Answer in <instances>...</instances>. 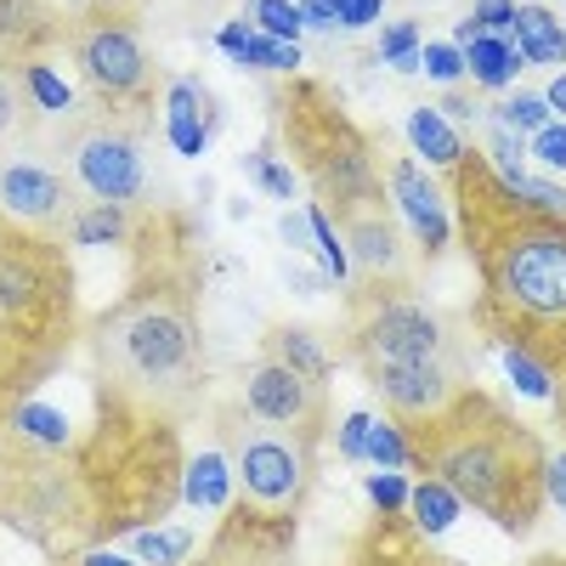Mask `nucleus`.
<instances>
[{"instance_id":"obj_28","label":"nucleus","mask_w":566,"mask_h":566,"mask_svg":"<svg viewBox=\"0 0 566 566\" xmlns=\"http://www.w3.org/2000/svg\"><path fill=\"white\" fill-rule=\"evenodd\" d=\"M29 136V97H23V69L0 63V142Z\"/></svg>"},{"instance_id":"obj_27","label":"nucleus","mask_w":566,"mask_h":566,"mask_svg":"<svg viewBox=\"0 0 566 566\" xmlns=\"http://www.w3.org/2000/svg\"><path fill=\"white\" fill-rule=\"evenodd\" d=\"M244 176L261 187L266 199H295V165H283L272 148H255V154H244Z\"/></svg>"},{"instance_id":"obj_47","label":"nucleus","mask_w":566,"mask_h":566,"mask_svg":"<svg viewBox=\"0 0 566 566\" xmlns=\"http://www.w3.org/2000/svg\"><path fill=\"white\" fill-rule=\"evenodd\" d=\"M74 566H136L130 555H108V549H91V555H74Z\"/></svg>"},{"instance_id":"obj_15","label":"nucleus","mask_w":566,"mask_h":566,"mask_svg":"<svg viewBox=\"0 0 566 566\" xmlns=\"http://www.w3.org/2000/svg\"><path fill=\"white\" fill-rule=\"evenodd\" d=\"M165 119H170L176 154H181V159H199L205 142H210V130L221 125V108H216V97H210L199 80H170V85H165Z\"/></svg>"},{"instance_id":"obj_37","label":"nucleus","mask_w":566,"mask_h":566,"mask_svg":"<svg viewBox=\"0 0 566 566\" xmlns=\"http://www.w3.org/2000/svg\"><path fill=\"white\" fill-rule=\"evenodd\" d=\"M476 29L482 34H510V23H515V0H476Z\"/></svg>"},{"instance_id":"obj_6","label":"nucleus","mask_w":566,"mask_h":566,"mask_svg":"<svg viewBox=\"0 0 566 566\" xmlns=\"http://www.w3.org/2000/svg\"><path fill=\"white\" fill-rule=\"evenodd\" d=\"M63 45L80 63V74H85L103 114L154 125V103H165V74L148 52V40H142L136 18H125L108 0L80 7L74 18H63Z\"/></svg>"},{"instance_id":"obj_10","label":"nucleus","mask_w":566,"mask_h":566,"mask_svg":"<svg viewBox=\"0 0 566 566\" xmlns=\"http://www.w3.org/2000/svg\"><path fill=\"white\" fill-rule=\"evenodd\" d=\"M239 408L261 424H283V431H312L323 437L328 431V391L306 386L295 368H283L272 357H255V368L244 374V386H239Z\"/></svg>"},{"instance_id":"obj_19","label":"nucleus","mask_w":566,"mask_h":566,"mask_svg":"<svg viewBox=\"0 0 566 566\" xmlns=\"http://www.w3.org/2000/svg\"><path fill=\"white\" fill-rule=\"evenodd\" d=\"M464 74L482 91H510V80L522 74V52H515L510 34H476L464 45Z\"/></svg>"},{"instance_id":"obj_42","label":"nucleus","mask_w":566,"mask_h":566,"mask_svg":"<svg viewBox=\"0 0 566 566\" xmlns=\"http://www.w3.org/2000/svg\"><path fill=\"white\" fill-rule=\"evenodd\" d=\"M437 114H442L448 125H453V119H464V125H470V119H476V97H470V91H448Z\"/></svg>"},{"instance_id":"obj_31","label":"nucleus","mask_w":566,"mask_h":566,"mask_svg":"<svg viewBox=\"0 0 566 566\" xmlns=\"http://www.w3.org/2000/svg\"><path fill=\"white\" fill-rule=\"evenodd\" d=\"M250 12H255V29L272 34V40H295V34L306 29L295 0H250Z\"/></svg>"},{"instance_id":"obj_45","label":"nucleus","mask_w":566,"mask_h":566,"mask_svg":"<svg viewBox=\"0 0 566 566\" xmlns=\"http://www.w3.org/2000/svg\"><path fill=\"white\" fill-rule=\"evenodd\" d=\"M544 103H549V114H560V119H566V69L544 85Z\"/></svg>"},{"instance_id":"obj_8","label":"nucleus","mask_w":566,"mask_h":566,"mask_svg":"<svg viewBox=\"0 0 566 566\" xmlns=\"http://www.w3.org/2000/svg\"><path fill=\"white\" fill-rule=\"evenodd\" d=\"M57 165L69 170L80 199L97 205H136L148 199V125L142 119H119V114H69L63 136L52 142Z\"/></svg>"},{"instance_id":"obj_32","label":"nucleus","mask_w":566,"mask_h":566,"mask_svg":"<svg viewBox=\"0 0 566 566\" xmlns=\"http://www.w3.org/2000/svg\"><path fill=\"white\" fill-rule=\"evenodd\" d=\"M499 125H510V130H544V125H549L544 91H515V97L499 108Z\"/></svg>"},{"instance_id":"obj_5","label":"nucleus","mask_w":566,"mask_h":566,"mask_svg":"<svg viewBox=\"0 0 566 566\" xmlns=\"http://www.w3.org/2000/svg\"><path fill=\"white\" fill-rule=\"evenodd\" d=\"M346 357L363 368V380H374V374H397V368L470 374V352L453 335V323L424 306L408 283H368L363 295H352Z\"/></svg>"},{"instance_id":"obj_38","label":"nucleus","mask_w":566,"mask_h":566,"mask_svg":"<svg viewBox=\"0 0 566 566\" xmlns=\"http://www.w3.org/2000/svg\"><path fill=\"white\" fill-rule=\"evenodd\" d=\"M386 12V0H340V29H368V23H380Z\"/></svg>"},{"instance_id":"obj_2","label":"nucleus","mask_w":566,"mask_h":566,"mask_svg":"<svg viewBox=\"0 0 566 566\" xmlns=\"http://www.w3.org/2000/svg\"><path fill=\"white\" fill-rule=\"evenodd\" d=\"M97 386L181 419L210 386V328L205 283L181 255L142 272L130 290L85 323Z\"/></svg>"},{"instance_id":"obj_13","label":"nucleus","mask_w":566,"mask_h":566,"mask_svg":"<svg viewBox=\"0 0 566 566\" xmlns=\"http://www.w3.org/2000/svg\"><path fill=\"white\" fill-rule=\"evenodd\" d=\"M63 40V18L52 12V0H0V63H34L40 52H52Z\"/></svg>"},{"instance_id":"obj_23","label":"nucleus","mask_w":566,"mask_h":566,"mask_svg":"<svg viewBox=\"0 0 566 566\" xmlns=\"http://www.w3.org/2000/svg\"><path fill=\"white\" fill-rule=\"evenodd\" d=\"M408 142H413V148H419L424 159H431V165H442V170L464 154L459 130H453L437 108H413V114H408Z\"/></svg>"},{"instance_id":"obj_17","label":"nucleus","mask_w":566,"mask_h":566,"mask_svg":"<svg viewBox=\"0 0 566 566\" xmlns=\"http://www.w3.org/2000/svg\"><path fill=\"white\" fill-rule=\"evenodd\" d=\"M510 40H515V52H522V63H538V69L566 63V23L549 7H515Z\"/></svg>"},{"instance_id":"obj_43","label":"nucleus","mask_w":566,"mask_h":566,"mask_svg":"<svg viewBox=\"0 0 566 566\" xmlns=\"http://www.w3.org/2000/svg\"><path fill=\"white\" fill-rule=\"evenodd\" d=\"M250 34H255L250 23H221V34H216V40H221V52H232V57H244V45H250Z\"/></svg>"},{"instance_id":"obj_7","label":"nucleus","mask_w":566,"mask_h":566,"mask_svg":"<svg viewBox=\"0 0 566 566\" xmlns=\"http://www.w3.org/2000/svg\"><path fill=\"white\" fill-rule=\"evenodd\" d=\"M317 442L312 431H283V424L250 419L239 402L216 413V448L227 453L239 493L250 510L266 515H301L312 476H317Z\"/></svg>"},{"instance_id":"obj_36","label":"nucleus","mask_w":566,"mask_h":566,"mask_svg":"<svg viewBox=\"0 0 566 566\" xmlns=\"http://www.w3.org/2000/svg\"><path fill=\"white\" fill-rule=\"evenodd\" d=\"M380 57H386V63H408V57H419V23H391L386 40H380Z\"/></svg>"},{"instance_id":"obj_39","label":"nucleus","mask_w":566,"mask_h":566,"mask_svg":"<svg viewBox=\"0 0 566 566\" xmlns=\"http://www.w3.org/2000/svg\"><path fill=\"white\" fill-rule=\"evenodd\" d=\"M368 413H346V424H340V453L346 459H363V442H368Z\"/></svg>"},{"instance_id":"obj_41","label":"nucleus","mask_w":566,"mask_h":566,"mask_svg":"<svg viewBox=\"0 0 566 566\" xmlns=\"http://www.w3.org/2000/svg\"><path fill=\"white\" fill-rule=\"evenodd\" d=\"M301 23L306 29H340V0H306Z\"/></svg>"},{"instance_id":"obj_40","label":"nucleus","mask_w":566,"mask_h":566,"mask_svg":"<svg viewBox=\"0 0 566 566\" xmlns=\"http://www.w3.org/2000/svg\"><path fill=\"white\" fill-rule=\"evenodd\" d=\"M544 493H549L555 510H566V448L549 453V464H544Z\"/></svg>"},{"instance_id":"obj_34","label":"nucleus","mask_w":566,"mask_h":566,"mask_svg":"<svg viewBox=\"0 0 566 566\" xmlns=\"http://www.w3.org/2000/svg\"><path fill=\"white\" fill-rule=\"evenodd\" d=\"M544 170H566V119H549L544 130H533V148H527Z\"/></svg>"},{"instance_id":"obj_14","label":"nucleus","mask_w":566,"mask_h":566,"mask_svg":"<svg viewBox=\"0 0 566 566\" xmlns=\"http://www.w3.org/2000/svg\"><path fill=\"white\" fill-rule=\"evenodd\" d=\"M346 566H448V560L424 544V533L413 522H402V515H380V527H368L357 538Z\"/></svg>"},{"instance_id":"obj_44","label":"nucleus","mask_w":566,"mask_h":566,"mask_svg":"<svg viewBox=\"0 0 566 566\" xmlns=\"http://www.w3.org/2000/svg\"><path fill=\"white\" fill-rule=\"evenodd\" d=\"M306 232H312L306 216H283V221H277V239L290 244V250H306Z\"/></svg>"},{"instance_id":"obj_21","label":"nucleus","mask_w":566,"mask_h":566,"mask_svg":"<svg viewBox=\"0 0 566 566\" xmlns=\"http://www.w3.org/2000/svg\"><path fill=\"white\" fill-rule=\"evenodd\" d=\"M227 493H232V464H227L221 448L216 453H199L193 464L181 470V499L193 504V510H221Z\"/></svg>"},{"instance_id":"obj_11","label":"nucleus","mask_w":566,"mask_h":566,"mask_svg":"<svg viewBox=\"0 0 566 566\" xmlns=\"http://www.w3.org/2000/svg\"><path fill=\"white\" fill-rule=\"evenodd\" d=\"M340 227V244H346V261L368 277V283H408V239L391 216V205H357L346 216H335Z\"/></svg>"},{"instance_id":"obj_30","label":"nucleus","mask_w":566,"mask_h":566,"mask_svg":"<svg viewBox=\"0 0 566 566\" xmlns=\"http://www.w3.org/2000/svg\"><path fill=\"white\" fill-rule=\"evenodd\" d=\"M504 368H510V380H515V391H522V397L549 402V391H555V374H549L538 357H527V352H504Z\"/></svg>"},{"instance_id":"obj_24","label":"nucleus","mask_w":566,"mask_h":566,"mask_svg":"<svg viewBox=\"0 0 566 566\" xmlns=\"http://www.w3.org/2000/svg\"><path fill=\"white\" fill-rule=\"evenodd\" d=\"M408 510H413V527L424 533V538H437V533H448L453 527V515L464 510L437 476H419V488L408 493Z\"/></svg>"},{"instance_id":"obj_25","label":"nucleus","mask_w":566,"mask_h":566,"mask_svg":"<svg viewBox=\"0 0 566 566\" xmlns=\"http://www.w3.org/2000/svg\"><path fill=\"white\" fill-rule=\"evenodd\" d=\"M23 97H29V108L52 114V119H69L74 114V91L57 80V69H45L40 57L23 63Z\"/></svg>"},{"instance_id":"obj_4","label":"nucleus","mask_w":566,"mask_h":566,"mask_svg":"<svg viewBox=\"0 0 566 566\" xmlns=\"http://www.w3.org/2000/svg\"><path fill=\"white\" fill-rule=\"evenodd\" d=\"M272 119L283 130V148H290L295 170L312 181V193L328 216L386 199L380 142L346 114V103L323 80H290L272 97Z\"/></svg>"},{"instance_id":"obj_26","label":"nucleus","mask_w":566,"mask_h":566,"mask_svg":"<svg viewBox=\"0 0 566 566\" xmlns=\"http://www.w3.org/2000/svg\"><path fill=\"white\" fill-rule=\"evenodd\" d=\"M12 431H18V437H29V442H40V448H74V437H69V419H63L57 408L34 402V397L12 413Z\"/></svg>"},{"instance_id":"obj_46","label":"nucleus","mask_w":566,"mask_h":566,"mask_svg":"<svg viewBox=\"0 0 566 566\" xmlns=\"http://www.w3.org/2000/svg\"><path fill=\"white\" fill-rule=\"evenodd\" d=\"M549 408H555V424L566 437V368H555V391H549Z\"/></svg>"},{"instance_id":"obj_9","label":"nucleus","mask_w":566,"mask_h":566,"mask_svg":"<svg viewBox=\"0 0 566 566\" xmlns=\"http://www.w3.org/2000/svg\"><path fill=\"white\" fill-rule=\"evenodd\" d=\"M80 193L57 154H45V142H0V210L12 216V227L52 232L63 239V227L74 216Z\"/></svg>"},{"instance_id":"obj_33","label":"nucleus","mask_w":566,"mask_h":566,"mask_svg":"<svg viewBox=\"0 0 566 566\" xmlns=\"http://www.w3.org/2000/svg\"><path fill=\"white\" fill-rule=\"evenodd\" d=\"M419 69L431 80H442V85H459L464 80V52L448 45V40H437V45H424V52H419Z\"/></svg>"},{"instance_id":"obj_20","label":"nucleus","mask_w":566,"mask_h":566,"mask_svg":"<svg viewBox=\"0 0 566 566\" xmlns=\"http://www.w3.org/2000/svg\"><path fill=\"white\" fill-rule=\"evenodd\" d=\"M136 232L130 205H97V199H80L69 227H63V244H125Z\"/></svg>"},{"instance_id":"obj_18","label":"nucleus","mask_w":566,"mask_h":566,"mask_svg":"<svg viewBox=\"0 0 566 566\" xmlns=\"http://www.w3.org/2000/svg\"><path fill=\"white\" fill-rule=\"evenodd\" d=\"M45 380H52V368H45L40 357H29V352L7 335V328H0V431H7L12 413H18Z\"/></svg>"},{"instance_id":"obj_16","label":"nucleus","mask_w":566,"mask_h":566,"mask_svg":"<svg viewBox=\"0 0 566 566\" xmlns=\"http://www.w3.org/2000/svg\"><path fill=\"white\" fill-rule=\"evenodd\" d=\"M261 357H272V363H283V368H295L301 380L317 386V391L335 386V357H328V346L312 335L306 323H277V328H266Z\"/></svg>"},{"instance_id":"obj_12","label":"nucleus","mask_w":566,"mask_h":566,"mask_svg":"<svg viewBox=\"0 0 566 566\" xmlns=\"http://www.w3.org/2000/svg\"><path fill=\"white\" fill-rule=\"evenodd\" d=\"M386 193H391V205L408 216V227L419 232V255L437 261V255L448 250V210H442L437 181L424 176L413 159H391V165H386Z\"/></svg>"},{"instance_id":"obj_48","label":"nucleus","mask_w":566,"mask_h":566,"mask_svg":"<svg viewBox=\"0 0 566 566\" xmlns=\"http://www.w3.org/2000/svg\"><path fill=\"white\" fill-rule=\"evenodd\" d=\"M12 232H18V227H12V216H7V210H0V244H7V239H12Z\"/></svg>"},{"instance_id":"obj_29","label":"nucleus","mask_w":566,"mask_h":566,"mask_svg":"<svg viewBox=\"0 0 566 566\" xmlns=\"http://www.w3.org/2000/svg\"><path fill=\"white\" fill-rule=\"evenodd\" d=\"M363 459L368 464H386V470H402L408 464V437L397 419H374L368 424V442H363Z\"/></svg>"},{"instance_id":"obj_35","label":"nucleus","mask_w":566,"mask_h":566,"mask_svg":"<svg viewBox=\"0 0 566 566\" xmlns=\"http://www.w3.org/2000/svg\"><path fill=\"white\" fill-rule=\"evenodd\" d=\"M408 493L413 488L397 476V470H391V476H368V504L380 510V515H402L408 510Z\"/></svg>"},{"instance_id":"obj_1","label":"nucleus","mask_w":566,"mask_h":566,"mask_svg":"<svg viewBox=\"0 0 566 566\" xmlns=\"http://www.w3.org/2000/svg\"><path fill=\"white\" fill-rule=\"evenodd\" d=\"M448 176L459 239L476 266L470 323L549 374L566 368V216L515 199L482 148H464Z\"/></svg>"},{"instance_id":"obj_22","label":"nucleus","mask_w":566,"mask_h":566,"mask_svg":"<svg viewBox=\"0 0 566 566\" xmlns=\"http://www.w3.org/2000/svg\"><path fill=\"white\" fill-rule=\"evenodd\" d=\"M193 533H187V527H142L136 538H130V560L136 566H187V560H193Z\"/></svg>"},{"instance_id":"obj_3","label":"nucleus","mask_w":566,"mask_h":566,"mask_svg":"<svg viewBox=\"0 0 566 566\" xmlns=\"http://www.w3.org/2000/svg\"><path fill=\"white\" fill-rule=\"evenodd\" d=\"M402 437L419 476H437L464 510L488 515L510 538H527L549 510L544 437L482 386H464L448 408L402 424Z\"/></svg>"}]
</instances>
